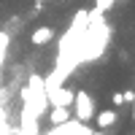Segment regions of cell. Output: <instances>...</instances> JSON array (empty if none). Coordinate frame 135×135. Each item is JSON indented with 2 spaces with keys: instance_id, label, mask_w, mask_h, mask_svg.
I'll return each mask as SVG.
<instances>
[{
  "instance_id": "12",
  "label": "cell",
  "mask_w": 135,
  "mask_h": 135,
  "mask_svg": "<svg viewBox=\"0 0 135 135\" xmlns=\"http://www.w3.org/2000/svg\"><path fill=\"white\" fill-rule=\"evenodd\" d=\"M43 3H46V0H35V11H32V14H38V11H41V6Z\"/></svg>"
},
{
  "instance_id": "10",
  "label": "cell",
  "mask_w": 135,
  "mask_h": 135,
  "mask_svg": "<svg viewBox=\"0 0 135 135\" xmlns=\"http://www.w3.org/2000/svg\"><path fill=\"white\" fill-rule=\"evenodd\" d=\"M114 3H116V0H97V6H95V8H97V11H108Z\"/></svg>"
},
{
  "instance_id": "14",
  "label": "cell",
  "mask_w": 135,
  "mask_h": 135,
  "mask_svg": "<svg viewBox=\"0 0 135 135\" xmlns=\"http://www.w3.org/2000/svg\"><path fill=\"white\" fill-rule=\"evenodd\" d=\"M130 105H132V122H135V100H132V103H130Z\"/></svg>"
},
{
  "instance_id": "6",
  "label": "cell",
  "mask_w": 135,
  "mask_h": 135,
  "mask_svg": "<svg viewBox=\"0 0 135 135\" xmlns=\"http://www.w3.org/2000/svg\"><path fill=\"white\" fill-rule=\"evenodd\" d=\"M116 119H119V114H116L114 108H108V111H97V114H95V124H97V130H108V127L116 124Z\"/></svg>"
},
{
  "instance_id": "2",
  "label": "cell",
  "mask_w": 135,
  "mask_h": 135,
  "mask_svg": "<svg viewBox=\"0 0 135 135\" xmlns=\"http://www.w3.org/2000/svg\"><path fill=\"white\" fill-rule=\"evenodd\" d=\"M19 95H22V105H25L32 116L41 119L43 114H46L49 100H46V89H43V76L30 73V76H27V84L19 89Z\"/></svg>"
},
{
  "instance_id": "1",
  "label": "cell",
  "mask_w": 135,
  "mask_h": 135,
  "mask_svg": "<svg viewBox=\"0 0 135 135\" xmlns=\"http://www.w3.org/2000/svg\"><path fill=\"white\" fill-rule=\"evenodd\" d=\"M108 43H111V27L105 22V11L92 8L86 27H84V35H81V43H78V65L97 62L108 51Z\"/></svg>"
},
{
  "instance_id": "5",
  "label": "cell",
  "mask_w": 135,
  "mask_h": 135,
  "mask_svg": "<svg viewBox=\"0 0 135 135\" xmlns=\"http://www.w3.org/2000/svg\"><path fill=\"white\" fill-rule=\"evenodd\" d=\"M30 41H32V46H46V43H51L54 41V27H49V25L35 27L32 35H30Z\"/></svg>"
},
{
  "instance_id": "13",
  "label": "cell",
  "mask_w": 135,
  "mask_h": 135,
  "mask_svg": "<svg viewBox=\"0 0 135 135\" xmlns=\"http://www.w3.org/2000/svg\"><path fill=\"white\" fill-rule=\"evenodd\" d=\"M92 135H111V132H108V130H95Z\"/></svg>"
},
{
  "instance_id": "4",
  "label": "cell",
  "mask_w": 135,
  "mask_h": 135,
  "mask_svg": "<svg viewBox=\"0 0 135 135\" xmlns=\"http://www.w3.org/2000/svg\"><path fill=\"white\" fill-rule=\"evenodd\" d=\"M46 100H49V105H68V108H70V103H73V89L62 84V86L54 89V92H49Z\"/></svg>"
},
{
  "instance_id": "9",
  "label": "cell",
  "mask_w": 135,
  "mask_h": 135,
  "mask_svg": "<svg viewBox=\"0 0 135 135\" xmlns=\"http://www.w3.org/2000/svg\"><path fill=\"white\" fill-rule=\"evenodd\" d=\"M111 103H114V108H122V105H124V97H122V92H114V95H111Z\"/></svg>"
},
{
  "instance_id": "3",
  "label": "cell",
  "mask_w": 135,
  "mask_h": 135,
  "mask_svg": "<svg viewBox=\"0 0 135 135\" xmlns=\"http://www.w3.org/2000/svg\"><path fill=\"white\" fill-rule=\"evenodd\" d=\"M70 108H73V119L86 122V124H92V119H95V114H97L95 97L89 95L86 89H76V92H73V103H70Z\"/></svg>"
},
{
  "instance_id": "7",
  "label": "cell",
  "mask_w": 135,
  "mask_h": 135,
  "mask_svg": "<svg viewBox=\"0 0 135 135\" xmlns=\"http://www.w3.org/2000/svg\"><path fill=\"white\" fill-rule=\"evenodd\" d=\"M73 114L68 105H49V124H62V122H68Z\"/></svg>"
},
{
  "instance_id": "11",
  "label": "cell",
  "mask_w": 135,
  "mask_h": 135,
  "mask_svg": "<svg viewBox=\"0 0 135 135\" xmlns=\"http://www.w3.org/2000/svg\"><path fill=\"white\" fill-rule=\"evenodd\" d=\"M122 97H124V105H130L132 100H135V89H124V92H122Z\"/></svg>"
},
{
  "instance_id": "8",
  "label": "cell",
  "mask_w": 135,
  "mask_h": 135,
  "mask_svg": "<svg viewBox=\"0 0 135 135\" xmlns=\"http://www.w3.org/2000/svg\"><path fill=\"white\" fill-rule=\"evenodd\" d=\"M68 132V122H62V124H51L46 132H41V135H65Z\"/></svg>"
}]
</instances>
